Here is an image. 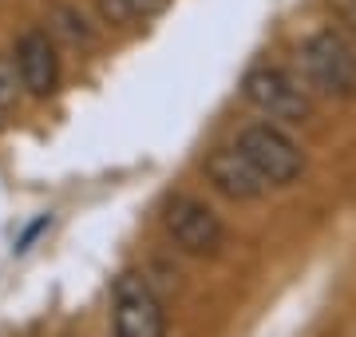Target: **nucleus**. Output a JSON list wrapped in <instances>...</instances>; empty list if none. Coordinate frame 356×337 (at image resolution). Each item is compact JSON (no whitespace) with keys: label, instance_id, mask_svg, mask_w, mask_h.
Wrapping results in <instances>:
<instances>
[{"label":"nucleus","instance_id":"2","mask_svg":"<svg viewBox=\"0 0 356 337\" xmlns=\"http://www.w3.org/2000/svg\"><path fill=\"white\" fill-rule=\"evenodd\" d=\"M242 95L245 104H254L261 116H269V123H293L297 127V123L313 119V95L285 68H273V64L250 68L242 79Z\"/></svg>","mask_w":356,"mask_h":337},{"label":"nucleus","instance_id":"7","mask_svg":"<svg viewBox=\"0 0 356 337\" xmlns=\"http://www.w3.org/2000/svg\"><path fill=\"white\" fill-rule=\"evenodd\" d=\"M206 179L218 195L234 198V203H254L269 191V182L261 179V171L238 151V147H214L206 155Z\"/></svg>","mask_w":356,"mask_h":337},{"label":"nucleus","instance_id":"3","mask_svg":"<svg viewBox=\"0 0 356 337\" xmlns=\"http://www.w3.org/2000/svg\"><path fill=\"white\" fill-rule=\"evenodd\" d=\"M238 151H242L269 187H289V182L301 179L305 171V151L301 143L293 139L281 123H250V127L238 135Z\"/></svg>","mask_w":356,"mask_h":337},{"label":"nucleus","instance_id":"10","mask_svg":"<svg viewBox=\"0 0 356 337\" xmlns=\"http://www.w3.org/2000/svg\"><path fill=\"white\" fill-rule=\"evenodd\" d=\"M56 16H60V28H64V36H67V40H76V44H79V40H83V44L91 40V32L83 28V20H79L76 13H67V8H56Z\"/></svg>","mask_w":356,"mask_h":337},{"label":"nucleus","instance_id":"5","mask_svg":"<svg viewBox=\"0 0 356 337\" xmlns=\"http://www.w3.org/2000/svg\"><path fill=\"white\" fill-rule=\"evenodd\" d=\"M115 337H166V310L159 294L139 274H123L115 282Z\"/></svg>","mask_w":356,"mask_h":337},{"label":"nucleus","instance_id":"6","mask_svg":"<svg viewBox=\"0 0 356 337\" xmlns=\"http://www.w3.org/2000/svg\"><path fill=\"white\" fill-rule=\"evenodd\" d=\"M16 72H20V84H24L28 95L36 100H48L51 91L60 88V56H56V40L44 32V28H28L24 36L16 40Z\"/></svg>","mask_w":356,"mask_h":337},{"label":"nucleus","instance_id":"8","mask_svg":"<svg viewBox=\"0 0 356 337\" xmlns=\"http://www.w3.org/2000/svg\"><path fill=\"white\" fill-rule=\"evenodd\" d=\"M170 0H99L103 20L111 24H143V20H154Z\"/></svg>","mask_w":356,"mask_h":337},{"label":"nucleus","instance_id":"4","mask_svg":"<svg viewBox=\"0 0 356 337\" xmlns=\"http://www.w3.org/2000/svg\"><path fill=\"white\" fill-rule=\"evenodd\" d=\"M163 226L170 234V242L182 254H194V258H214L226 246V226H222V219L206 207L202 198H191V195L170 198V207L163 214Z\"/></svg>","mask_w":356,"mask_h":337},{"label":"nucleus","instance_id":"11","mask_svg":"<svg viewBox=\"0 0 356 337\" xmlns=\"http://www.w3.org/2000/svg\"><path fill=\"white\" fill-rule=\"evenodd\" d=\"M341 13H344V20L353 24V32H356V0H341Z\"/></svg>","mask_w":356,"mask_h":337},{"label":"nucleus","instance_id":"9","mask_svg":"<svg viewBox=\"0 0 356 337\" xmlns=\"http://www.w3.org/2000/svg\"><path fill=\"white\" fill-rule=\"evenodd\" d=\"M20 88H24V84H20L16 60H13V56H4V52H0V116L16 107V100H20Z\"/></svg>","mask_w":356,"mask_h":337},{"label":"nucleus","instance_id":"1","mask_svg":"<svg viewBox=\"0 0 356 337\" xmlns=\"http://www.w3.org/2000/svg\"><path fill=\"white\" fill-rule=\"evenodd\" d=\"M301 84L309 95H325V100H356V48L341 32L321 28L305 36L301 52Z\"/></svg>","mask_w":356,"mask_h":337}]
</instances>
